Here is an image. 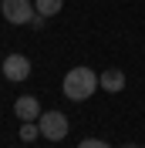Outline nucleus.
<instances>
[{
  "label": "nucleus",
  "mask_w": 145,
  "mask_h": 148,
  "mask_svg": "<svg viewBox=\"0 0 145 148\" xmlns=\"http://www.w3.org/2000/svg\"><path fill=\"white\" fill-rule=\"evenodd\" d=\"M61 91H64V98H71V101H88L91 94L98 91V74L91 71V67H71V71L64 74Z\"/></svg>",
  "instance_id": "obj_1"
},
{
  "label": "nucleus",
  "mask_w": 145,
  "mask_h": 148,
  "mask_svg": "<svg viewBox=\"0 0 145 148\" xmlns=\"http://www.w3.org/2000/svg\"><path fill=\"white\" fill-rule=\"evenodd\" d=\"M37 128H41V138L47 141H61L68 135V114L64 111H41V118H37Z\"/></svg>",
  "instance_id": "obj_2"
},
{
  "label": "nucleus",
  "mask_w": 145,
  "mask_h": 148,
  "mask_svg": "<svg viewBox=\"0 0 145 148\" xmlns=\"http://www.w3.org/2000/svg\"><path fill=\"white\" fill-rule=\"evenodd\" d=\"M0 10L10 24H30L34 20V0H0Z\"/></svg>",
  "instance_id": "obj_3"
},
{
  "label": "nucleus",
  "mask_w": 145,
  "mask_h": 148,
  "mask_svg": "<svg viewBox=\"0 0 145 148\" xmlns=\"http://www.w3.org/2000/svg\"><path fill=\"white\" fill-rule=\"evenodd\" d=\"M3 77L7 81H27L30 77V61L24 54H7L3 57Z\"/></svg>",
  "instance_id": "obj_4"
},
{
  "label": "nucleus",
  "mask_w": 145,
  "mask_h": 148,
  "mask_svg": "<svg viewBox=\"0 0 145 148\" xmlns=\"http://www.w3.org/2000/svg\"><path fill=\"white\" fill-rule=\"evenodd\" d=\"M14 114H17L20 121H37L41 118V101H37L34 94H24V98L14 101Z\"/></svg>",
  "instance_id": "obj_5"
},
{
  "label": "nucleus",
  "mask_w": 145,
  "mask_h": 148,
  "mask_svg": "<svg viewBox=\"0 0 145 148\" xmlns=\"http://www.w3.org/2000/svg\"><path fill=\"white\" fill-rule=\"evenodd\" d=\"M98 88H105L108 94H118V91H125V74L118 71V67H108L105 74H98Z\"/></svg>",
  "instance_id": "obj_6"
},
{
  "label": "nucleus",
  "mask_w": 145,
  "mask_h": 148,
  "mask_svg": "<svg viewBox=\"0 0 145 148\" xmlns=\"http://www.w3.org/2000/svg\"><path fill=\"white\" fill-rule=\"evenodd\" d=\"M64 0H34V10L41 14V17H54V14H61Z\"/></svg>",
  "instance_id": "obj_7"
},
{
  "label": "nucleus",
  "mask_w": 145,
  "mask_h": 148,
  "mask_svg": "<svg viewBox=\"0 0 145 148\" xmlns=\"http://www.w3.org/2000/svg\"><path fill=\"white\" fill-rule=\"evenodd\" d=\"M37 135H41L37 121H24V125H20V141H34Z\"/></svg>",
  "instance_id": "obj_8"
},
{
  "label": "nucleus",
  "mask_w": 145,
  "mask_h": 148,
  "mask_svg": "<svg viewBox=\"0 0 145 148\" xmlns=\"http://www.w3.org/2000/svg\"><path fill=\"white\" fill-rule=\"evenodd\" d=\"M78 148H111V145H108V141H101V138H84Z\"/></svg>",
  "instance_id": "obj_9"
},
{
  "label": "nucleus",
  "mask_w": 145,
  "mask_h": 148,
  "mask_svg": "<svg viewBox=\"0 0 145 148\" xmlns=\"http://www.w3.org/2000/svg\"><path fill=\"white\" fill-rule=\"evenodd\" d=\"M125 148H135V145H125Z\"/></svg>",
  "instance_id": "obj_10"
}]
</instances>
